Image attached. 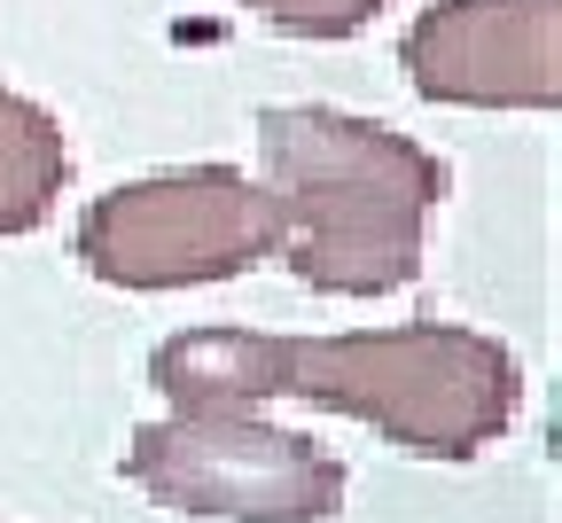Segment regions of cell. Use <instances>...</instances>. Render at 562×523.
Wrapping results in <instances>:
<instances>
[{
    "instance_id": "cell-4",
    "label": "cell",
    "mask_w": 562,
    "mask_h": 523,
    "mask_svg": "<svg viewBox=\"0 0 562 523\" xmlns=\"http://www.w3.org/2000/svg\"><path fill=\"white\" fill-rule=\"evenodd\" d=\"M125 477L195 523H328L344 508V461L266 414H165L133 430Z\"/></svg>"
},
{
    "instance_id": "cell-3",
    "label": "cell",
    "mask_w": 562,
    "mask_h": 523,
    "mask_svg": "<svg viewBox=\"0 0 562 523\" xmlns=\"http://www.w3.org/2000/svg\"><path fill=\"white\" fill-rule=\"evenodd\" d=\"M273 196L235 165H188L110 188L79 219V258L110 289H195L273 258Z\"/></svg>"
},
{
    "instance_id": "cell-7",
    "label": "cell",
    "mask_w": 562,
    "mask_h": 523,
    "mask_svg": "<svg viewBox=\"0 0 562 523\" xmlns=\"http://www.w3.org/2000/svg\"><path fill=\"white\" fill-rule=\"evenodd\" d=\"M63 180H70L63 125L40 102H24V94L0 87V235H32L40 219L55 211Z\"/></svg>"
},
{
    "instance_id": "cell-2",
    "label": "cell",
    "mask_w": 562,
    "mask_h": 523,
    "mask_svg": "<svg viewBox=\"0 0 562 523\" xmlns=\"http://www.w3.org/2000/svg\"><path fill=\"white\" fill-rule=\"evenodd\" d=\"M273 399L336 407L414 461H469L516 422V352L453 321H406L360 336H281Z\"/></svg>"
},
{
    "instance_id": "cell-5",
    "label": "cell",
    "mask_w": 562,
    "mask_h": 523,
    "mask_svg": "<svg viewBox=\"0 0 562 523\" xmlns=\"http://www.w3.org/2000/svg\"><path fill=\"white\" fill-rule=\"evenodd\" d=\"M406 79L453 110H554L562 102V0H446L414 16Z\"/></svg>"
},
{
    "instance_id": "cell-6",
    "label": "cell",
    "mask_w": 562,
    "mask_h": 523,
    "mask_svg": "<svg viewBox=\"0 0 562 523\" xmlns=\"http://www.w3.org/2000/svg\"><path fill=\"white\" fill-rule=\"evenodd\" d=\"M281 336L266 329H188L165 336L149 359V383L165 391L172 414H258L273 399Z\"/></svg>"
},
{
    "instance_id": "cell-1",
    "label": "cell",
    "mask_w": 562,
    "mask_h": 523,
    "mask_svg": "<svg viewBox=\"0 0 562 523\" xmlns=\"http://www.w3.org/2000/svg\"><path fill=\"white\" fill-rule=\"evenodd\" d=\"M273 258L321 297H391L422 274V227L446 203L453 173L383 118L290 102L258 118Z\"/></svg>"
},
{
    "instance_id": "cell-8",
    "label": "cell",
    "mask_w": 562,
    "mask_h": 523,
    "mask_svg": "<svg viewBox=\"0 0 562 523\" xmlns=\"http://www.w3.org/2000/svg\"><path fill=\"white\" fill-rule=\"evenodd\" d=\"M243 9H258L290 40H351L360 24H375V9H391V0H243Z\"/></svg>"
}]
</instances>
